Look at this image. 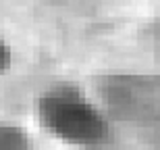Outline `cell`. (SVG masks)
Listing matches in <instances>:
<instances>
[{
  "mask_svg": "<svg viewBox=\"0 0 160 150\" xmlns=\"http://www.w3.org/2000/svg\"><path fill=\"white\" fill-rule=\"evenodd\" d=\"M6 60H8V50H6V46H4V44L0 42V73L4 71Z\"/></svg>",
  "mask_w": 160,
  "mask_h": 150,
  "instance_id": "cell-3",
  "label": "cell"
},
{
  "mask_svg": "<svg viewBox=\"0 0 160 150\" xmlns=\"http://www.w3.org/2000/svg\"><path fill=\"white\" fill-rule=\"evenodd\" d=\"M42 123L69 144L98 146L108 136L104 117L89 104L79 92L62 88L42 98L40 102Z\"/></svg>",
  "mask_w": 160,
  "mask_h": 150,
  "instance_id": "cell-1",
  "label": "cell"
},
{
  "mask_svg": "<svg viewBox=\"0 0 160 150\" xmlns=\"http://www.w3.org/2000/svg\"><path fill=\"white\" fill-rule=\"evenodd\" d=\"M23 148H25V138L21 136L19 129L0 125V150H23Z\"/></svg>",
  "mask_w": 160,
  "mask_h": 150,
  "instance_id": "cell-2",
  "label": "cell"
}]
</instances>
